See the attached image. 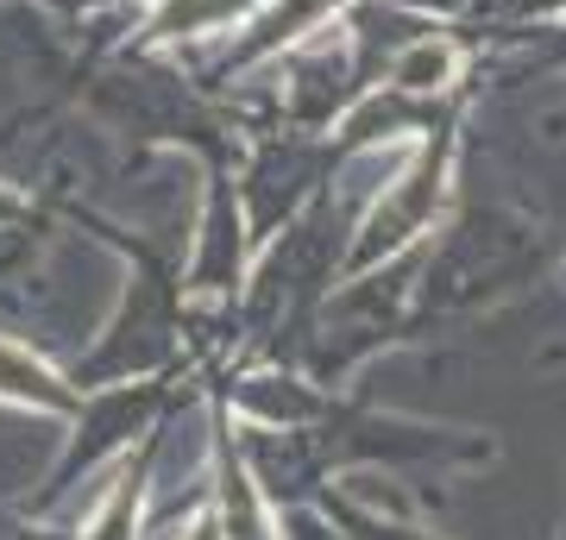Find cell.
Here are the masks:
<instances>
[{
	"instance_id": "6da1fadb",
	"label": "cell",
	"mask_w": 566,
	"mask_h": 540,
	"mask_svg": "<svg viewBox=\"0 0 566 540\" xmlns=\"http://www.w3.org/2000/svg\"><path fill=\"white\" fill-rule=\"evenodd\" d=\"M0 396L39 402V409H70V390H63L32 352H20V346H0Z\"/></svg>"
}]
</instances>
